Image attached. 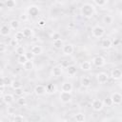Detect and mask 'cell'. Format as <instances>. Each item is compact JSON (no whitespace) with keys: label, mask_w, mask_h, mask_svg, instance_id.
<instances>
[{"label":"cell","mask_w":122,"mask_h":122,"mask_svg":"<svg viewBox=\"0 0 122 122\" xmlns=\"http://www.w3.org/2000/svg\"><path fill=\"white\" fill-rule=\"evenodd\" d=\"M103 104H104V106H107V107H111V106H112V105H113V102H112L111 96H107V97H105V99L103 100Z\"/></svg>","instance_id":"obj_29"},{"label":"cell","mask_w":122,"mask_h":122,"mask_svg":"<svg viewBox=\"0 0 122 122\" xmlns=\"http://www.w3.org/2000/svg\"><path fill=\"white\" fill-rule=\"evenodd\" d=\"M96 79H97V81H98L100 84H104V83H106V82L108 81L109 75H108L106 72H99V73L97 74V76H96Z\"/></svg>","instance_id":"obj_9"},{"label":"cell","mask_w":122,"mask_h":122,"mask_svg":"<svg viewBox=\"0 0 122 122\" xmlns=\"http://www.w3.org/2000/svg\"><path fill=\"white\" fill-rule=\"evenodd\" d=\"M67 71H68V74L70 76H73L76 73V67L74 65H70L67 68Z\"/></svg>","instance_id":"obj_19"},{"label":"cell","mask_w":122,"mask_h":122,"mask_svg":"<svg viewBox=\"0 0 122 122\" xmlns=\"http://www.w3.org/2000/svg\"><path fill=\"white\" fill-rule=\"evenodd\" d=\"M14 94H15L16 96H18V97H22V95L24 94L23 89H22V88H19V89L14 90Z\"/></svg>","instance_id":"obj_36"},{"label":"cell","mask_w":122,"mask_h":122,"mask_svg":"<svg viewBox=\"0 0 122 122\" xmlns=\"http://www.w3.org/2000/svg\"><path fill=\"white\" fill-rule=\"evenodd\" d=\"M111 98L114 105H119L122 102V94L119 92H114L111 95Z\"/></svg>","instance_id":"obj_6"},{"label":"cell","mask_w":122,"mask_h":122,"mask_svg":"<svg viewBox=\"0 0 122 122\" xmlns=\"http://www.w3.org/2000/svg\"><path fill=\"white\" fill-rule=\"evenodd\" d=\"M46 89H47V92H50V93H51V92H55V88H54V86H53V85H51V84H50V85L46 86Z\"/></svg>","instance_id":"obj_37"},{"label":"cell","mask_w":122,"mask_h":122,"mask_svg":"<svg viewBox=\"0 0 122 122\" xmlns=\"http://www.w3.org/2000/svg\"><path fill=\"white\" fill-rule=\"evenodd\" d=\"M11 80H10V78H9V77H7V76H3L2 77V84H4L5 86H10L11 85Z\"/></svg>","instance_id":"obj_31"},{"label":"cell","mask_w":122,"mask_h":122,"mask_svg":"<svg viewBox=\"0 0 122 122\" xmlns=\"http://www.w3.org/2000/svg\"><path fill=\"white\" fill-rule=\"evenodd\" d=\"M51 37L53 38V40H57V39H61V36H60V33H58V32H53V34L51 35Z\"/></svg>","instance_id":"obj_43"},{"label":"cell","mask_w":122,"mask_h":122,"mask_svg":"<svg viewBox=\"0 0 122 122\" xmlns=\"http://www.w3.org/2000/svg\"><path fill=\"white\" fill-rule=\"evenodd\" d=\"M10 30H11V28L10 27V25L5 24V25H3V26L1 27V29H0V34H1L2 36H7V35H9V34L10 33Z\"/></svg>","instance_id":"obj_10"},{"label":"cell","mask_w":122,"mask_h":122,"mask_svg":"<svg viewBox=\"0 0 122 122\" xmlns=\"http://www.w3.org/2000/svg\"><path fill=\"white\" fill-rule=\"evenodd\" d=\"M53 47L55 49H61L63 48V40L62 39H57V40H53V43H52Z\"/></svg>","instance_id":"obj_24"},{"label":"cell","mask_w":122,"mask_h":122,"mask_svg":"<svg viewBox=\"0 0 122 122\" xmlns=\"http://www.w3.org/2000/svg\"><path fill=\"white\" fill-rule=\"evenodd\" d=\"M80 12L81 15L85 18H91L93 16L94 12H95V9L94 6L92 5L91 3H85L82 5L81 9H80Z\"/></svg>","instance_id":"obj_1"},{"label":"cell","mask_w":122,"mask_h":122,"mask_svg":"<svg viewBox=\"0 0 122 122\" xmlns=\"http://www.w3.org/2000/svg\"><path fill=\"white\" fill-rule=\"evenodd\" d=\"M15 52L18 55H23V54H26V50L23 46H17L15 48Z\"/></svg>","instance_id":"obj_27"},{"label":"cell","mask_w":122,"mask_h":122,"mask_svg":"<svg viewBox=\"0 0 122 122\" xmlns=\"http://www.w3.org/2000/svg\"><path fill=\"white\" fill-rule=\"evenodd\" d=\"M30 51H31L34 55H40V54L42 53V51H43V49H42V47L39 46V45H34V46L31 47Z\"/></svg>","instance_id":"obj_15"},{"label":"cell","mask_w":122,"mask_h":122,"mask_svg":"<svg viewBox=\"0 0 122 122\" xmlns=\"http://www.w3.org/2000/svg\"><path fill=\"white\" fill-rule=\"evenodd\" d=\"M19 18H20V20H21V21H23V22H26V21L28 20V15H27L26 13H22V14H20Z\"/></svg>","instance_id":"obj_41"},{"label":"cell","mask_w":122,"mask_h":122,"mask_svg":"<svg viewBox=\"0 0 122 122\" xmlns=\"http://www.w3.org/2000/svg\"><path fill=\"white\" fill-rule=\"evenodd\" d=\"M74 119L76 122H85V115L82 112H78L74 115Z\"/></svg>","instance_id":"obj_23"},{"label":"cell","mask_w":122,"mask_h":122,"mask_svg":"<svg viewBox=\"0 0 122 122\" xmlns=\"http://www.w3.org/2000/svg\"><path fill=\"white\" fill-rule=\"evenodd\" d=\"M92 64H93L95 67H103V66L105 65V59H104V57H102V56H100V55L94 56V57L92 58Z\"/></svg>","instance_id":"obj_4"},{"label":"cell","mask_w":122,"mask_h":122,"mask_svg":"<svg viewBox=\"0 0 122 122\" xmlns=\"http://www.w3.org/2000/svg\"><path fill=\"white\" fill-rule=\"evenodd\" d=\"M5 5L8 8H14L16 6V2L14 0H7V1H5Z\"/></svg>","instance_id":"obj_32"},{"label":"cell","mask_w":122,"mask_h":122,"mask_svg":"<svg viewBox=\"0 0 122 122\" xmlns=\"http://www.w3.org/2000/svg\"><path fill=\"white\" fill-rule=\"evenodd\" d=\"M93 3H94L96 6L103 7V6H105V5L108 3V1H107V0H94Z\"/></svg>","instance_id":"obj_34"},{"label":"cell","mask_w":122,"mask_h":122,"mask_svg":"<svg viewBox=\"0 0 122 122\" xmlns=\"http://www.w3.org/2000/svg\"><path fill=\"white\" fill-rule=\"evenodd\" d=\"M22 32H23V34H24V36L25 37H30L31 35H32V30L30 29V28H28V27H26V28H24L23 30H22Z\"/></svg>","instance_id":"obj_21"},{"label":"cell","mask_w":122,"mask_h":122,"mask_svg":"<svg viewBox=\"0 0 122 122\" xmlns=\"http://www.w3.org/2000/svg\"><path fill=\"white\" fill-rule=\"evenodd\" d=\"M120 17L122 18V10H121V12H120Z\"/></svg>","instance_id":"obj_48"},{"label":"cell","mask_w":122,"mask_h":122,"mask_svg":"<svg viewBox=\"0 0 122 122\" xmlns=\"http://www.w3.org/2000/svg\"><path fill=\"white\" fill-rule=\"evenodd\" d=\"M61 90L62 92H71L72 91V84L70 82H64L61 86Z\"/></svg>","instance_id":"obj_14"},{"label":"cell","mask_w":122,"mask_h":122,"mask_svg":"<svg viewBox=\"0 0 122 122\" xmlns=\"http://www.w3.org/2000/svg\"><path fill=\"white\" fill-rule=\"evenodd\" d=\"M104 33H105V29H104L102 26H99V25L93 27L92 30V36L95 37V38H100V37H102V36L104 35Z\"/></svg>","instance_id":"obj_2"},{"label":"cell","mask_w":122,"mask_h":122,"mask_svg":"<svg viewBox=\"0 0 122 122\" xmlns=\"http://www.w3.org/2000/svg\"><path fill=\"white\" fill-rule=\"evenodd\" d=\"M112 21H113V18H112V16H111V15H109V14H107V15H104V17H103V22H104L105 24L111 25V24L112 23Z\"/></svg>","instance_id":"obj_28"},{"label":"cell","mask_w":122,"mask_h":122,"mask_svg":"<svg viewBox=\"0 0 122 122\" xmlns=\"http://www.w3.org/2000/svg\"><path fill=\"white\" fill-rule=\"evenodd\" d=\"M111 76H112V78L114 79V80H119V79H121V78H122V71H121V70H119V69H114V70H112V73H111Z\"/></svg>","instance_id":"obj_12"},{"label":"cell","mask_w":122,"mask_h":122,"mask_svg":"<svg viewBox=\"0 0 122 122\" xmlns=\"http://www.w3.org/2000/svg\"><path fill=\"white\" fill-rule=\"evenodd\" d=\"M120 86H121V88H122V81H121V83H120Z\"/></svg>","instance_id":"obj_49"},{"label":"cell","mask_w":122,"mask_h":122,"mask_svg":"<svg viewBox=\"0 0 122 122\" xmlns=\"http://www.w3.org/2000/svg\"><path fill=\"white\" fill-rule=\"evenodd\" d=\"M81 85L83 87H85V88L90 87V85H91V79L89 77H87V76L82 77V79H81Z\"/></svg>","instance_id":"obj_22"},{"label":"cell","mask_w":122,"mask_h":122,"mask_svg":"<svg viewBox=\"0 0 122 122\" xmlns=\"http://www.w3.org/2000/svg\"><path fill=\"white\" fill-rule=\"evenodd\" d=\"M62 51H63V53H64V54H66V55H71V54L73 52L74 48H73V46H72L71 44H67V45H65V46L62 48Z\"/></svg>","instance_id":"obj_11"},{"label":"cell","mask_w":122,"mask_h":122,"mask_svg":"<svg viewBox=\"0 0 122 122\" xmlns=\"http://www.w3.org/2000/svg\"><path fill=\"white\" fill-rule=\"evenodd\" d=\"M10 87L13 89V90H16V89H19V88H22V83L19 81V80H12L11 82V85Z\"/></svg>","instance_id":"obj_26"},{"label":"cell","mask_w":122,"mask_h":122,"mask_svg":"<svg viewBox=\"0 0 122 122\" xmlns=\"http://www.w3.org/2000/svg\"><path fill=\"white\" fill-rule=\"evenodd\" d=\"M69 27H71H71H73V23H72V22H71V24H70V26H69Z\"/></svg>","instance_id":"obj_46"},{"label":"cell","mask_w":122,"mask_h":122,"mask_svg":"<svg viewBox=\"0 0 122 122\" xmlns=\"http://www.w3.org/2000/svg\"><path fill=\"white\" fill-rule=\"evenodd\" d=\"M24 121V117L20 114H17L13 117V122H23Z\"/></svg>","instance_id":"obj_38"},{"label":"cell","mask_w":122,"mask_h":122,"mask_svg":"<svg viewBox=\"0 0 122 122\" xmlns=\"http://www.w3.org/2000/svg\"><path fill=\"white\" fill-rule=\"evenodd\" d=\"M62 71H63L62 67H60V66H55V67H53L52 70H51V74H52L54 77H58V76H60V75L62 74Z\"/></svg>","instance_id":"obj_13"},{"label":"cell","mask_w":122,"mask_h":122,"mask_svg":"<svg viewBox=\"0 0 122 122\" xmlns=\"http://www.w3.org/2000/svg\"><path fill=\"white\" fill-rule=\"evenodd\" d=\"M10 27L11 28V30H17L20 27V22L16 19H12L10 22Z\"/></svg>","instance_id":"obj_20"},{"label":"cell","mask_w":122,"mask_h":122,"mask_svg":"<svg viewBox=\"0 0 122 122\" xmlns=\"http://www.w3.org/2000/svg\"><path fill=\"white\" fill-rule=\"evenodd\" d=\"M80 69L82 71H90L92 69V63L90 61H83L80 64Z\"/></svg>","instance_id":"obj_18"},{"label":"cell","mask_w":122,"mask_h":122,"mask_svg":"<svg viewBox=\"0 0 122 122\" xmlns=\"http://www.w3.org/2000/svg\"><path fill=\"white\" fill-rule=\"evenodd\" d=\"M6 51H7V46L4 43H1L0 44V52L1 53H5Z\"/></svg>","instance_id":"obj_40"},{"label":"cell","mask_w":122,"mask_h":122,"mask_svg":"<svg viewBox=\"0 0 122 122\" xmlns=\"http://www.w3.org/2000/svg\"><path fill=\"white\" fill-rule=\"evenodd\" d=\"M24 37H25V36H24V34H23L22 30H21V31H17V32L15 33V35H14V38H15L18 42H19V41H21Z\"/></svg>","instance_id":"obj_35"},{"label":"cell","mask_w":122,"mask_h":122,"mask_svg":"<svg viewBox=\"0 0 122 122\" xmlns=\"http://www.w3.org/2000/svg\"><path fill=\"white\" fill-rule=\"evenodd\" d=\"M27 61H28V59H27L26 54H23V55H18L17 62H18L20 65H24V64H25Z\"/></svg>","instance_id":"obj_30"},{"label":"cell","mask_w":122,"mask_h":122,"mask_svg":"<svg viewBox=\"0 0 122 122\" xmlns=\"http://www.w3.org/2000/svg\"><path fill=\"white\" fill-rule=\"evenodd\" d=\"M56 122H67L66 120H58V121H56Z\"/></svg>","instance_id":"obj_47"},{"label":"cell","mask_w":122,"mask_h":122,"mask_svg":"<svg viewBox=\"0 0 122 122\" xmlns=\"http://www.w3.org/2000/svg\"><path fill=\"white\" fill-rule=\"evenodd\" d=\"M5 87H6V86H5L4 84H1V86H0V93H1L2 96L4 95L3 93H4V91H5Z\"/></svg>","instance_id":"obj_45"},{"label":"cell","mask_w":122,"mask_h":122,"mask_svg":"<svg viewBox=\"0 0 122 122\" xmlns=\"http://www.w3.org/2000/svg\"><path fill=\"white\" fill-rule=\"evenodd\" d=\"M26 56H27V59H28V60H30V61H32L35 55H34V54H33L31 51H30V52H26Z\"/></svg>","instance_id":"obj_39"},{"label":"cell","mask_w":122,"mask_h":122,"mask_svg":"<svg viewBox=\"0 0 122 122\" xmlns=\"http://www.w3.org/2000/svg\"><path fill=\"white\" fill-rule=\"evenodd\" d=\"M2 100L6 103V104H10V103H12L13 102V100H14V98H13V95L12 94H10V93H7V94H4L3 96H2Z\"/></svg>","instance_id":"obj_16"},{"label":"cell","mask_w":122,"mask_h":122,"mask_svg":"<svg viewBox=\"0 0 122 122\" xmlns=\"http://www.w3.org/2000/svg\"><path fill=\"white\" fill-rule=\"evenodd\" d=\"M38 25H39L40 27H44V26H46V21H45L44 19H40V20L38 21Z\"/></svg>","instance_id":"obj_44"},{"label":"cell","mask_w":122,"mask_h":122,"mask_svg":"<svg viewBox=\"0 0 122 122\" xmlns=\"http://www.w3.org/2000/svg\"><path fill=\"white\" fill-rule=\"evenodd\" d=\"M17 104H18L19 106H21V107H25V106L27 105V100H26L24 97H19V98L17 99Z\"/></svg>","instance_id":"obj_33"},{"label":"cell","mask_w":122,"mask_h":122,"mask_svg":"<svg viewBox=\"0 0 122 122\" xmlns=\"http://www.w3.org/2000/svg\"><path fill=\"white\" fill-rule=\"evenodd\" d=\"M104 107V104H103V101L99 100V99H94L92 102V108L93 111L95 112H99L103 109Z\"/></svg>","instance_id":"obj_5"},{"label":"cell","mask_w":122,"mask_h":122,"mask_svg":"<svg viewBox=\"0 0 122 122\" xmlns=\"http://www.w3.org/2000/svg\"><path fill=\"white\" fill-rule=\"evenodd\" d=\"M47 92V89H46V87L45 86H43V85H37V86H35V88H34V93L36 94V95H44L45 93Z\"/></svg>","instance_id":"obj_7"},{"label":"cell","mask_w":122,"mask_h":122,"mask_svg":"<svg viewBox=\"0 0 122 122\" xmlns=\"http://www.w3.org/2000/svg\"><path fill=\"white\" fill-rule=\"evenodd\" d=\"M10 46H13V47L16 48V47L18 46V41H17L15 38H13V39L10 40Z\"/></svg>","instance_id":"obj_42"},{"label":"cell","mask_w":122,"mask_h":122,"mask_svg":"<svg viewBox=\"0 0 122 122\" xmlns=\"http://www.w3.org/2000/svg\"><path fill=\"white\" fill-rule=\"evenodd\" d=\"M23 67H24V70H25V71H31V70L33 69V62L28 60V61L23 65Z\"/></svg>","instance_id":"obj_25"},{"label":"cell","mask_w":122,"mask_h":122,"mask_svg":"<svg viewBox=\"0 0 122 122\" xmlns=\"http://www.w3.org/2000/svg\"><path fill=\"white\" fill-rule=\"evenodd\" d=\"M39 8L37 6H30L29 9H28V13L29 15L32 16V17H35L39 14Z\"/></svg>","instance_id":"obj_8"},{"label":"cell","mask_w":122,"mask_h":122,"mask_svg":"<svg viewBox=\"0 0 122 122\" xmlns=\"http://www.w3.org/2000/svg\"><path fill=\"white\" fill-rule=\"evenodd\" d=\"M59 98H60V101L62 103H69L71 99H72V94L71 92H61L60 94H59Z\"/></svg>","instance_id":"obj_3"},{"label":"cell","mask_w":122,"mask_h":122,"mask_svg":"<svg viewBox=\"0 0 122 122\" xmlns=\"http://www.w3.org/2000/svg\"><path fill=\"white\" fill-rule=\"evenodd\" d=\"M112 43L111 39H109V38H105V39H103L102 42H101V47H102L103 49H105V50L110 49V48L112 47Z\"/></svg>","instance_id":"obj_17"},{"label":"cell","mask_w":122,"mask_h":122,"mask_svg":"<svg viewBox=\"0 0 122 122\" xmlns=\"http://www.w3.org/2000/svg\"><path fill=\"white\" fill-rule=\"evenodd\" d=\"M121 71H122V70H121Z\"/></svg>","instance_id":"obj_50"}]
</instances>
